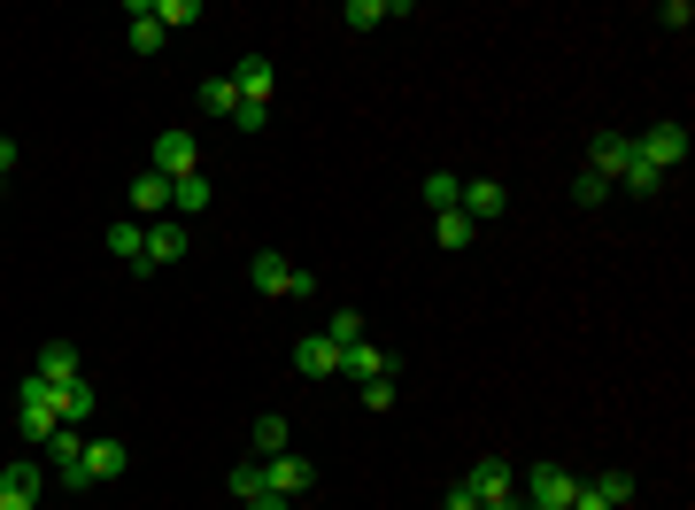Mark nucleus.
Returning <instances> with one entry per match:
<instances>
[{
    "label": "nucleus",
    "instance_id": "nucleus-1",
    "mask_svg": "<svg viewBox=\"0 0 695 510\" xmlns=\"http://www.w3.org/2000/svg\"><path fill=\"white\" fill-rule=\"evenodd\" d=\"M16 426H23V441H39V449H47V441H54V426H62V387L31 371V379L16 387Z\"/></svg>",
    "mask_w": 695,
    "mask_h": 510
},
{
    "label": "nucleus",
    "instance_id": "nucleus-2",
    "mask_svg": "<svg viewBox=\"0 0 695 510\" xmlns=\"http://www.w3.org/2000/svg\"><path fill=\"white\" fill-rule=\"evenodd\" d=\"M634 156H642V163H649V170H665V178H673V170L688 163V132H681V124L665 117V124H649V132L634 140Z\"/></svg>",
    "mask_w": 695,
    "mask_h": 510
},
{
    "label": "nucleus",
    "instance_id": "nucleus-3",
    "mask_svg": "<svg viewBox=\"0 0 695 510\" xmlns=\"http://www.w3.org/2000/svg\"><path fill=\"white\" fill-rule=\"evenodd\" d=\"M248 279H255V294H310V287H318L302 263H286V256H271V248L248 263Z\"/></svg>",
    "mask_w": 695,
    "mask_h": 510
},
{
    "label": "nucleus",
    "instance_id": "nucleus-4",
    "mask_svg": "<svg viewBox=\"0 0 695 510\" xmlns=\"http://www.w3.org/2000/svg\"><path fill=\"white\" fill-rule=\"evenodd\" d=\"M572 496H580V480H572L564 464H533V472H525V503L533 510H572Z\"/></svg>",
    "mask_w": 695,
    "mask_h": 510
},
{
    "label": "nucleus",
    "instance_id": "nucleus-5",
    "mask_svg": "<svg viewBox=\"0 0 695 510\" xmlns=\"http://www.w3.org/2000/svg\"><path fill=\"white\" fill-rule=\"evenodd\" d=\"M511 209V193L495 186V178H464V193H456V217H472V224H495Z\"/></svg>",
    "mask_w": 695,
    "mask_h": 510
},
{
    "label": "nucleus",
    "instance_id": "nucleus-6",
    "mask_svg": "<svg viewBox=\"0 0 695 510\" xmlns=\"http://www.w3.org/2000/svg\"><path fill=\"white\" fill-rule=\"evenodd\" d=\"M464 488H472V496H480V510H487V503H511V488H518V472H511L503 457H480V464L464 472Z\"/></svg>",
    "mask_w": 695,
    "mask_h": 510
},
{
    "label": "nucleus",
    "instance_id": "nucleus-7",
    "mask_svg": "<svg viewBox=\"0 0 695 510\" xmlns=\"http://www.w3.org/2000/svg\"><path fill=\"white\" fill-rule=\"evenodd\" d=\"M626 163H634V140H626V132H595V140H587V170H595L603 186H618Z\"/></svg>",
    "mask_w": 695,
    "mask_h": 510
},
{
    "label": "nucleus",
    "instance_id": "nucleus-8",
    "mask_svg": "<svg viewBox=\"0 0 695 510\" xmlns=\"http://www.w3.org/2000/svg\"><path fill=\"white\" fill-rule=\"evenodd\" d=\"M47 464L62 472V488H85V441H78V426H54V441H47Z\"/></svg>",
    "mask_w": 695,
    "mask_h": 510
},
{
    "label": "nucleus",
    "instance_id": "nucleus-9",
    "mask_svg": "<svg viewBox=\"0 0 695 510\" xmlns=\"http://www.w3.org/2000/svg\"><path fill=\"white\" fill-rule=\"evenodd\" d=\"M0 510H39V464L31 457H16L0 472Z\"/></svg>",
    "mask_w": 695,
    "mask_h": 510
},
{
    "label": "nucleus",
    "instance_id": "nucleus-10",
    "mask_svg": "<svg viewBox=\"0 0 695 510\" xmlns=\"http://www.w3.org/2000/svg\"><path fill=\"white\" fill-rule=\"evenodd\" d=\"M193 170H201V148H193V140H185V132H163V140H155V178H193Z\"/></svg>",
    "mask_w": 695,
    "mask_h": 510
},
{
    "label": "nucleus",
    "instance_id": "nucleus-11",
    "mask_svg": "<svg viewBox=\"0 0 695 510\" xmlns=\"http://www.w3.org/2000/svg\"><path fill=\"white\" fill-rule=\"evenodd\" d=\"M341 371L363 387V379H394V356L386 348H371V340H355V348H341Z\"/></svg>",
    "mask_w": 695,
    "mask_h": 510
},
{
    "label": "nucleus",
    "instance_id": "nucleus-12",
    "mask_svg": "<svg viewBox=\"0 0 695 510\" xmlns=\"http://www.w3.org/2000/svg\"><path fill=\"white\" fill-rule=\"evenodd\" d=\"M232 93H240L248 109H271V62H263V54H248V62L232 70Z\"/></svg>",
    "mask_w": 695,
    "mask_h": 510
},
{
    "label": "nucleus",
    "instance_id": "nucleus-13",
    "mask_svg": "<svg viewBox=\"0 0 695 510\" xmlns=\"http://www.w3.org/2000/svg\"><path fill=\"white\" fill-rule=\"evenodd\" d=\"M263 480H271V496H286V503H302V496H310V464H302V457H271V464H263Z\"/></svg>",
    "mask_w": 695,
    "mask_h": 510
},
{
    "label": "nucleus",
    "instance_id": "nucleus-14",
    "mask_svg": "<svg viewBox=\"0 0 695 510\" xmlns=\"http://www.w3.org/2000/svg\"><path fill=\"white\" fill-rule=\"evenodd\" d=\"M294 371H302V379H333V371H341V348H333L325 333H310L302 348H294Z\"/></svg>",
    "mask_w": 695,
    "mask_h": 510
},
{
    "label": "nucleus",
    "instance_id": "nucleus-15",
    "mask_svg": "<svg viewBox=\"0 0 695 510\" xmlns=\"http://www.w3.org/2000/svg\"><path fill=\"white\" fill-rule=\"evenodd\" d=\"M109 256H124V263L140 271V263H148V224H132V217H117V224H109Z\"/></svg>",
    "mask_w": 695,
    "mask_h": 510
},
{
    "label": "nucleus",
    "instance_id": "nucleus-16",
    "mask_svg": "<svg viewBox=\"0 0 695 510\" xmlns=\"http://www.w3.org/2000/svg\"><path fill=\"white\" fill-rule=\"evenodd\" d=\"M117 472H124V441H85V488H101Z\"/></svg>",
    "mask_w": 695,
    "mask_h": 510
},
{
    "label": "nucleus",
    "instance_id": "nucleus-17",
    "mask_svg": "<svg viewBox=\"0 0 695 510\" xmlns=\"http://www.w3.org/2000/svg\"><path fill=\"white\" fill-rule=\"evenodd\" d=\"M386 16H410V0H348L341 8L348 31H371V23H386Z\"/></svg>",
    "mask_w": 695,
    "mask_h": 510
},
{
    "label": "nucleus",
    "instance_id": "nucleus-18",
    "mask_svg": "<svg viewBox=\"0 0 695 510\" xmlns=\"http://www.w3.org/2000/svg\"><path fill=\"white\" fill-rule=\"evenodd\" d=\"M178 256H185V224H155V232H148V263H140V271H163V263H178Z\"/></svg>",
    "mask_w": 695,
    "mask_h": 510
},
{
    "label": "nucleus",
    "instance_id": "nucleus-19",
    "mask_svg": "<svg viewBox=\"0 0 695 510\" xmlns=\"http://www.w3.org/2000/svg\"><path fill=\"white\" fill-rule=\"evenodd\" d=\"M124 16H132V23H124V39H132V54H155V47H163V23L148 16V0H132Z\"/></svg>",
    "mask_w": 695,
    "mask_h": 510
},
{
    "label": "nucleus",
    "instance_id": "nucleus-20",
    "mask_svg": "<svg viewBox=\"0 0 695 510\" xmlns=\"http://www.w3.org/2000/svg\"><path fill=\"white\" fill-rule=\"evenodd\" d=\"M39 379H54V387L78 379V348H70V340H47V348H39Z\"/></svg>",
    "mask_w": 695,
    "mask_h": 510
},
{
    "label": "nucleus",
    "instance_id": "nucleus-21",
    "mask_svg": "<svg viewBox=\"0 0 695 510\" xmlns=\"http://www.w3.org/2000/svg\"><path fill=\"white\" fill-rule=\"evenodd\" d=\"M433 240H441V248H472V240H480V224H472V217H456V209H441V217H433Z\"/></svg>",
    "mask_w": 695,
    "mask_h": 510
},
{
    "label": "nucleus",
    "instance_id": "nucleus-22",
    "mask_svg": "<svg viewBox=\"0 0 695 510\" xmlns=\"http://www.w3.org/2000/svg\"><path fill=\"white\" fill-rule=\"evenodd\" d=\"M93 402H101V394H93L85 379H62V426H85V418H93Z\"/></svg>",
    "mask_w": 695,
    "mask_h": 510
},
{
    "label": "nucleus",
    "instance_id": "nucleus-23",
    "mask_svg": "<svg viewBox=\"0 0 695 510\" xmlns=\"http://www.w3.org/2000/svg\"><path fill=\"white\" fill-rule=\"evenodd\" d=\"M232 496H240V503H255V496H271V480H263V457H248V464H232Z\"/></svg>",
    "mask_w": 695,
    "mask_h": 510
},
{
    "label": "nucleus",
    "instance_id": "nucleus-24",
    "mask_svg": "<svg viewBox=\"0 0 695 510\" xmlns=\"http://www.w3.org/2000/svg\"><path fill=\"white\" fill-rule=\"evenodd\" d=\"M209 201H216V193H209V178H201V170L171 186V209H185V217H193V209H209Z\"/></svg>",
    "mask_w": 695,
    "mask_h": 510
},
{
    "label": "nucleus",
    "instance_id": "nucleus-25",
    "mask_svg": "<svg viewBox=\"0 0 695 510\" xmlns=\"http://www.w3.org/2000/svg\"><path fill=\"white\" fill-rule=\"evenodd\" d=\"M148 16H155L163 31H185V23L201 16V0H148Z\"/></svg>",
    "mask_w": 695,
    "mask_h": 510
},
{
    "label": "nucleus",
    "instance_id": "nucleus-26",
    "mask_svg": "<svg viewBox=\"0 0 695 510\" xmlns=\"http://www.w3.org/2000/svg\"><path fill=\"white\" fill-rule=\"evenodd\" d=\"M456 193H464V178H456V170H433V178H425V201H433V217H441V209H456Z\"/></svg>",
    "mask_w": 695,
    "mask_h": 510
},
{
    "label": "nucleus",
    "instance_id": "nucleus-27",
    "mask_svg": "<svg viewBox=\"0 0 695 510\" xmlns=\"http://www.w3.org/2000/svg\"><path fill=\"white\" fill-rule=\"evenodd\" d=\"M255 457H286V418H255Z\"/></svg>",
    "mask_w": 695,
    "mask_h": 510
},
{
    "label": "nucleus",
    "instance_id": "nucleus-28",
    "mask_svg": "<svg viewBox=\"0 0 695 510\" xmlns=\"http://www.w3.org/2000/svg\"><path fill=\"white\" fill-rule=\"evenodd\" d=\"M618 186H626V193H665V170H649L642 156H634V163L618 170Z\"/></svg>",
    "mask_w": 695,
    "mask_h": 510
},
{
    "label": "nucleus",
    "instance_id": "nucleus-29",
    "mask_svg": "<svg viewBox=\"0 0 695 510\" xmlns=\"http://www.w3.org/2000/svg\"><path fill=\"white\" fill-rule=\"evenodd\" d=\"M201 109H209V117H232V109H240L232 78H209V86H201Z\"/></svg>",
    "mask_w": 695,
    "mask_h": 510
},
{
    "label": "nucleus",
    "instance_id": "nucleus-30",
    "mask_svg": "<svg viewBox=\"0 0 695 510\" xmlns=\"http://www.w3.org/2000/svg\"><path fill=\"white\" fill-rule=\"evenodd\" d=\"M132 209H171V178H155V170H148V178L132 186Z\"/></svg>",
    "mask_w": 695,
    "mask_h": 510
},
{
    "label": "nucleus",
    "instance_id": "nucleus-31",
    "mask_svg": "<svg viewBox=\"0 0 695 510\" xmlns=\"http://www.w3.org/2000/svg\"><path fill=\"white\" fill-rule=\"evenodd\" d=\"M325 340H333V348H355V340H363V310H333Z\"/></svg>",
    "mask_w": 695,
    "mask_h": 510
},
{
    "label": "nucleus",
    "instance_id": "nucleus-32",
    "mask_svg": "<svg viewBox=\"0 0 695 510\" xmlns=\"http://www.w3.org/2000/svg\"><path fill=\"white\" fill-rule=\"evenodd\" d=\"M572 201H580V209H603V201H611V186H603L595 170H580V178H572Z\"/></svg>",
    "mask_w": 695,
    "mask_h": 510
},
{
    "label": "nucleus",
    "instance_id": "nucleus-33",
    "mask_svg": "<svg viewBox=\"0 0 695 510\" xmlns=\"http://www.w3.org/2000/svg\"><path fill=\"white\" fill-rule=\"evenodd\" d=\"M587 488H595V496H603V503H634V480H626V472H603V480H587Z\"/></svg>",
    "mask_w": 695,
    "mask_h": 510
},
{
    "label": "nucleus",
    "instance_id": "nucleus-34",
    "mask_svg": "<svg viewBox=\"0 0 695 510\" xmlns=\"http://www.w3.org/2000/svg\"><path fill=\"white\" fill-rule=\"evenodd\" d=\"M355 394H363V410H394V379H363Z\"/></svg>",
    "mask_w": 695,
    "mask_h": 510
},
{
    "label": "nucleus",
    "instance_id": "nucleus-35",
    "mask_svg": "<svg viewBox=\"0 0 695 510\" xmlns=\"http://www.w3.org/2000/svg\"><path fill=\"white\" fill-rule=\"evenodd\" d=\"M449 510H480V496H472V488L456 480V488H449Z\"/></svg>",
    "mask_w": 695,
    "mask_h": 510
},
{
    "label": "nucleus",
    "instance_id": "nucleus-36",
    "mask_svg": "<svg viewBox=\"0 0 695 510\" xmlns=\"http://www.w3.org/2000/svg\"><path fill=\"white\" fill-rule=\"evenodd\" d=\"M240 510H294L286 496H255V503H240Z\"/></svg>",
    "mask_w": 695,
    "mask_h": 510
},
{
    "label": "nucleus",
    "instance_id": "nucleus-37",
    "mask_svg": "<svg viewBox=\"0 0 695 510\" xmlns=\"http://www.w3.org/2000/svg\"><path fill=\"white\" fill-rule=\"evenodd\" d=\"M8 170H16V140H0V178H8Z\"/></svg>",
    "mask_w": 695,
    "mask_h": 510
},
{
    "label": "nucleus",
    "instance_id": "nucleus-38",
    "mask_svg": "<svg viewBox=\"0 0 695 510\" xmlns=\"http://www.w3.org/2000/svg\"><path fill=\"white\" fill-rule=\"evenodd\" d=\"M487 510H518V503H487Z\"/></svg>",
    "mask_w": 695,
    "mask_h": 510
}]
</instances>
